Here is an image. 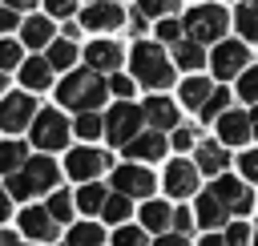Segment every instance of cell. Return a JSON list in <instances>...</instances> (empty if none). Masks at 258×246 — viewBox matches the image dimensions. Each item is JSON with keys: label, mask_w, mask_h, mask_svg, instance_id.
Segmentation results:
<instances>
[{"label": "cell", "mask_w": 258, "mask_h": 246, "mask_svg": "<svg viewBox=\"0 0 258 246\" xmlns=\"http://www.w3.org/2000/svg\"><path fill=\"white\" fill-rule=\"evenodd\" d=\"M56 97H60V105H69V109H77V113H93V109L105 105L109 85L101 81L97 69H77V73H69V77L60 81Z\"/></svg>", "instance_id": "1"}, {"label": "cell", "mask_w": 258, "mask_h": 246, "mask_svg": "<svg viewBox=\"0 0 258 246\" xmlns=\"http://www.w3.org/2000/svg\"><path fill=\"white\" fill-rule=\"evenodd\" d=\"M129 69H133V77H137L141 85H149V89H165V85L173 81V60L161 52V44H149V40L133 44Z\"/></svg>", "instance_id": "2"}, {"label": "cell", "mask_w": 258, "mask_h": 246, "mask_svg": "<svg viewBox=\"0 0 258 246\" xmlns=\"http://www.w3.org/2000/svg\"><path fill=\"white\" fill-rule=\"evenodd\" d=\"M141 125H145V109L121 101V105H113L109 117H105V137H109L113 145H129V141L141 133Z\"/></svg>", "instance_id": "3"}, {"label": "cell", "mask_w": 258, "mask_h": 246, "mask_svg": "<svg viewBox=\"0 0 258 246\" xmlns=\"http://www.w3.org/2000/svg\"><path fill=\"white\" fill-rule=\"evenodd\" d=\"M185 36H194V40H222L226 36V8H218V4H198V8H189V16H185Z\"/></svg>", "instance_id": "4"}, {"label": "cell", "mask_w": 258, "mask_h": 246, "mask_svg": "<svg viewBox=\"0 0 258 246\" xmlns=\"http://www.w3.org/2000/svg\"><path fill=\"white\" fill-rule=\"evenodd\" d=\"M69 129H73V125L64 121V113L40 109V113L32 117V145H40V149H64Z\"/></svg>", "instance_id": "5"}, {"label": "cell", "mask_w": 258, "mask_h": 246, "mask_svg": "<svg viewBox=\"0 0 258 246\" xmlns=\"http://www.w3.org/2000/svg\"><path fill=\"white\" fill-rule=\"evenodd\" d=\"M250 52H246V44L242 40H218V48H214V56H210V69H214V77H222V81H230V77H242L250 65Z\"/></svg>", "instance_id": "6"}, {"label": "cell", "mask_w": 258, "mask_h": 246, "mask_svg": "<svg viewBox=\"0 0 258 246\" xmlns=\"http://www.w3.org/2000/svg\"><path fill=\"white\" fill-rule=\"evenodd\" d=\"M105 165H109V157H105L101 149H89V145H85V149H73V153L64 157V173L77 177V181H93Z\"/></svg>", "instance_id": "7"}, {"label": "cell", "mask_w": 258, "mask_h": 246, "mask_svg": "<svg viewBox=\"0 0 258 246\" xmlns=\"http://www.w3.org/2000/svg\"><path fill=\"white\" fill-rule=\"evenodd\" d=\"M113 190L129 194V198H149L153 194V173L141 165H117L113 169Z\"/></svg>", "instance_id": "8"}, {"label": "cell", "mask_w": 258, "mask_h": 246, "mask_svg": "<svg viewBox=\"0 0 258 246\" xmlns=\"http://www.w3.org/2000/svg\"><path fill=\"white\" fill-rule=\"evenodd\" d=\"M210 190L226 202V210H230V214H246V210L254 206V194L246 190V181H238V177H230V173L214 177V186H210Z\"/></svg>", "instance_id": "9"}, {"label": "cell", "mask_w": 258, "mask_h": 246, "mask_svg": "<svg viewBox=\"0 0 258 246\" xmlns=\"http://www.w3.org/2000/svg\"><path fill=\"white\" fill-rule=\"evenodd\" d=\"M165 190H169L173 198H189V194L198 190V161H185V157L169 161V165H165Z\"/></svg>", "instance_id": "10"}, {"label": "cell", "mask_w": 258, "mask_h": 246, "mask_svg": "<svg viewBox=\"0 0 258 246\" xmlns=\"http://www.w3.org/2000/svg\"><path fill=\"white\" fill-rule=\"evenodd\" d=\"M121 20H125V12H121V4H113V0H97V4H89V8L81 12V24H85L89 32L121 28Z\"/></svg>", "instance_id": "11"}, {"label": "cell", "mask_w": 258, "mask_h": 246, "mask_svg": "<svg viewBox=\"0 0 258 246\" xmlns=\"http://www.w3.org/2000/svg\"><path fill=\"white\" fill-rule=\"evenodd\" d=\"M0 125H4L8 133L32 125V97H28V93H8L4 105H0Z\"/></svg>", "instance_id": "12"}, {"label": "cell", "mask_w": 258, "mask_h": 246, "mask_svg": "<svg viewBox=\"0 0 258 246\" xmlns=\"http://www.w3.org/2000/svg\"><path fill=\"white\" fill-rule=\"evenodd\" d=\"M250 133H254L250 113L226 109V113L218 117V137H222V145H246V141H250Z\"/></svg>", "instance_id": "13"}, {"label": "cell", "mask_w": 258, "mask_h": 246, "mask_svg": "<svg viewBox=\"0 0 258 246\" xmlns=\"http://www.w3.org/2000/svg\"><path fill=\"white\" fill-rule=\"evenodd\" d=\"M16 222H20V230H24L28 238H40V242H52V238H56V218H52L48 206H44V210H40V206H28Z\"/></svg>", "instance_id": "14"}, {"label": "cell", "mask_w": 258, "mask_h": 246, "mask_svg": "<svg viewBox=\"0 0 258 246\" xmlns=\"http://www.w3.org/2000/svg\"><path fill=\"white\" fill-rule=\"evenodd\" d=\"M85 60H89V69H97V73H113V69L121 65V44H113V40H93V44L85 48Z\"/></svg>", "instance_id": "15"}, {"label": "cell", "mask_w": 258, "mask_h": 246, "mask_svg": "<svg viewBox=\"0 0 258 246\" xmlns=\"http://www.w3.org/2000/svg\"><path fill=\"white\" fill-rule=\"evenodd\" d=\"M20 81H24V89H32V93L48 89V85H52V60H48V56L24 60V65H20Z\"/></svg>", "instance_id": "16"}, {"label": "cell", "mask_w": 258, "mask_h": 246, "mask_svg": "<svg viewBox=\"0 0 258 246\" xmlns=\"http://www.w3.org/2000/svg\"><path fill=\"white\" fill-rule=\"evenodd\" d=\"M141 109H145V121H149V125H157V129H173V125H177V105H173V101H165L161 93H153Z\"/></svg>", "instance_id": "17"}, {"label": "cell", "mask_w": 258, "mask_h": 246, "mask_svg": "<svg viewBox=\"0 0 258 246\" xmlns=\"http://www.w3.org/2000/svg\"><path fill=\"white\" fill-rule=\"evenodd\" d=\"M165 153V137H161V129H149V133H137L129 145H125V157H161Z\"/></svg>", "instance_id": "18"}, {"label": "cell", "mask_w": 258, "mask_h": 246, "mask_svg": "<svg viewBox=\"0 0 258 246\" xmlns=\"http://www.w3.org/2000/svg\"><path fill=\"white\" fill-rule=\"evenodd\" d=\"M20 173L32 181V190H36V194L56 186V165H52V157H28V165H24Z\"/></svg>", "instance_id": "19"}, {"label": "cell", "mask_w": 258, "mask_h": 246, "mask_svg": "<svg viewBox=\"0 0 258 246\" xmlns=\"http://www.w3.org/2000/svg\"><path fill=\"white\" fill-rule=\"evenodd\" d=\"M226 145L222 141H202L198 145V169H206V173H214V177H222L226 173Z\"/></svg>", "instance_id": "20"}, {"label": "cell", "mask_w": 258, "mask_h": 246, "mask_svg": "<svg viewBox=\"0 0 258 246\" xmlns=\"http://www.w3.org/2000/svg\"><path fill=\"white\" fill-rule=\"evenodd\" d=\"M173 65H177V69H189V73H198V69L206 65V52H202V40H194V36H185V40H177V44H173Z\"/></svg>", "instance_id": "21"}, {"label": "cell", "mask_w": 258, "mask_h": 246, "mask_svg": "<svg viewBox=\"0 0 258 246\" xmlns=\"http://www.w3.org/2000/svg\"><path fill=\"white\" fill-rule=\"evenodd\" d=\"M226 214H230V210H226V202H222L214 190L198 198V226H222Z\"/></svg>", "instance_id": "22"}, {"label": "cell", "mask_w": 258, "mask_h": 246, "mask_svg": "<svg viewBox=\"0 0 258 246\" xmlns=\"http://www.w3.org/2000/svg\"><path fill=\"white\" fill-rule=\"evenodd\" d=\"M141 226L153 230V234H165V230L173 226V210H169L165 202H145V206H141Z\"/></svg>", "instance_id": "23"}, {"label": "cell", "mask_w": 258, "mask_h": 246, "mask_svg": "<svg viewBox=\"0 0 258 246\" xmlns=\"http://www.w3.org/2000/svg\"><path fill=\"white\" fill-rule=\"evenodd\" d=\"M20 36H24V44H28V48L52 44V20H44V16H28V20L20 24Z\"/></svg>", "instance_id": "24"}, {"label": "cell", "mask_w": 258, "mask_h": 246, "mask_svg": "<svg viewBox=\"0 0 258 246\" xmlns=\"http://www.w3.org/2000/svg\"><path fill=\"white\" fill-rule=\"evenodd\" d=\"M210 81L206 77H189L185 85H181V105H189V109H202L206 101H210Z\"/></svg>", "instance_id": "25"}, {"label": "cell", "mask_w": 258, "mask_h": 246, "mask_svg": "<svg viewBox=\"0 0 258 246\" xmlns=\"http://www.w3.org/2000/svg\"><path fill=\"white\" fill-rule=\"evenodd\" d=\"M105 202H109V190H105L101 181H85V190L77 194V206H81L85 214H97V210H105Z\"/></svg>", "instance_id": "26"}, {"label": "cell", "mask_w": 258, "mask_h": 246, "mask_svg": "<svg viewBox=\"0 0 258 246\" xmlns=\"http://www.w3.org/2000/svg\"><path fill=\"white\" fill-rule=\"evenodd\" d=\"M234 24H238V32H242L246 40H258V0H242Z\"/></svg>", "instance_id": "27"}, {"label": "cell", "mask_w": 258, "mask_h": 246, "mask_svg": "<svg viewBox=\"0 0 258 246\" xmlns=\"http://www.w3.org/2000/svg\"><path fill=\"white\" fill-rule=\"evenodd\" d=\"M28 165V149L20 145V141H4V149H0V169L4 173H20Z\"/></svg>", "instance_id": "28"}, {"label": "cell", "mask_w": 258, "mask_h": 246, "mask_svg": "<svg viewBox=\"0 0 258 246\" xmlns=\"http://www.w3.org/2000/svg\"><path fill=\"white\" fill-rule=\"evenodd\" d=\"M48 60H52V69H73V65H77V44H73L69 36L52 40V44H48Z\"/></svg>", "instance_id": "29"}, {"label": "cell", "mask_w": 258, "mask_h": 246, "mask_svg": "<svg viewBox=\"0 0 258 246\" xmlns=\"http://www.w3.org/2000/svg\"><path fill=\"white\" fill-rule=\"evenodd\" d=\"M69 246H101V226L97 222H81L69 230Z\"/></svg>", "instance_id": "30"}, {"label": "cell", "mask_w": 258, "mask_h": 246, "mask_svg": "<svg viewBox=\"0 0 258 246\" xmlns=\"http://www.w3.org/2000/svg\"><path fill=\"white\" fill-rule=\"evenodd\" d=\"M73 129H77V137H85V141H93L97 133H105V121H101V117H97V109H93V113H81Z\"/></svg>", "instance_id": "31"}, {"label": "cell", "mask_w": 258, "mask_h": 246, "mask_svg": "<svg viewBox=\"0 0 258 246\" xmlns=\"http://www.w3.org/2000/svg\"><path fill=\"white\" fill-rule=\"evenodd\" d=\"M101 214H105V222H125L129 218V194H109Z\"/></svg>", "instance_id": "32"}, {"label": "cell", "mask_w": 258, "mask_h": 246, "mask_svg": "<svg viewBox=\"0 0 258 246\" xmlns=\"http://www.w3.org/2000/svg\"><path fill=\"white\" fill-rule=\"evenodd\" d=\"M238 97L250 101V105H258V65H250V69L238 77Z\"/></svg>", "instance_id": "33"}, {"label": "cell", "mask_w": 258, "mask_h": 246, "mask_svg": "<svg viewBox=\"0 0 258 246\" xmlns=\"http://www.w3.org/2000/svg\"><path fill=\"white\" fill-rule=\"evenodd\" d=\"M226 97H230L226 89H214V93H210V101H206V105H202L198 113H202L206 121H214V117H222V113H226Z\"/></svg>", "instance_id": "34"}, {"label": "cell", "mask_w": 258, "mask_h": 246, "mask_svg": "<svg viewBox=\"0 0 258 246\" xmlns=\"http://www.w3.org/2000/svg\"><path fill=\"white\" fill-rule=\"evenodd\" d=\"M48 210H52L56 222H69V218H73V198H69L64 190H56V194L48 198Z\"/></svg>", "instance_id": "35"}, {"label": "cell", "mask_w": 258, "mask_h": 246, "mask_svg": "<svg viewBox=\"0 0 258 246\" xmlns=\"http://www.w3.org/2000/svg\"><path fill=\"white\" fill-rule=\"evenodd\" d=\"M4 190H8V194H12L16 202H24L28 194H36V190H32V181H28L24 173H8V186H4Z\"/></svg>", "instance_id": "36"}, {"label": "cell", "mask_w": 258, "mask_h": 246, "mask_svg": "<svg viewBox=\"0 0 258 246\" xmlns=\"http://www.w3.org/2000/svg\"><path fill=\"white\" fill-rule=\"evenodd\" d=\"M113 246H145V230H137V226H121V230L113 234Z\"/></svg>", "instance_id": "37"}, {"label": "cell", "mask_w": 258, "mask_h": 246, "mask_svg": "<svg viewBox=\"0 0 258 246\" xmlns=\"http://www.w3.org/2000/svg\"><path fill=\"white\" fill-rule=\"evenodd\" d=\"M137 8H141L145 16H157V20H161V16H169V12L177 8V0H137Z\"/></svg>", "instance_id": "38"}, {"label": "cell", "mask_w": 258, "mask_h": 246, "mask_svg": "<svg viewBox=\"0 0 258 246\" xmlns=\"http://www.w3.org/2000/svg\"><path fill=\"white\" fill-rule=\"evenodd\" d=\"M20 65V44L16 40H0V69H16Z\"/></svg>", "instance_id": "39"}, {"label": "cell", "mask_w": 258, "mask_h": 246, "mask_svg": "<svg viewBox=\"0 0 258 246\" xmlns=\"http://www.w3.org/2000/svg\"><path fill=\"white\" fill-rule=\"evenodd\" d=\"M181 28H185V24H177V20H157V40H173V44H177V40H185Z\"/></svg>", "instance_id": "40"}, {"label": "cell", "mask_w": 258, "mask_h": 246, "mask_svg": "<svg viewBox=\"0 0 258 246\" xmlns=\"http://www.w3.org/2000/svg\"><path fill=\"white\" fill-rule=\"evenodd\" d=\"M226 242H230V246H246V242H250V226H246V222H234V226L226 230Z\"/></svg>", "instance_id": "41"}, {"label": "cell", "mask_w": 258, "mask_h": 246, "mask_svg": "<svg viewBox=\"0 0 258 246\" xmlns=\"http://www.w3.org/2000/svg\"><path fill=\"white\" fill-rule=\"evenodd\" d=\"M238 165H242V173H246V181H258V149H250V153H242V157H238Z\"/></svg>", "instance_id": "42"}, {"label": "cell", "mask_w": 258, "mask_h": 246, "mask_svg": "<svg viewBox=\"0 0 258 246\" xmlns=\"http://www.w3.org/2000/svg\"><path fill=\"white\" fill-rule=\"evenodd\" d=\"M44 8H48L52 16H64V20H69V16L77 12V0H44Z\"/></svg>", "instance_id": "43"}, {"label": "cell", "mask_w": 258, "mask_h": 246, "mask_svg": "<svg viewBox=\"0 0 258 246\" xmlns=\"http://www.w3.org/2000/svg\"><path fill=\"white\" fill-rule=\"evenodd\" d=\"M109 93H117V97H129V93H133V81H129V77H113V81H109Z\"/></svg>", "instance_id": "44"}, {"label": "cell", "mask_w": 258, "mask_h": 246, "mask_svg": "<svg viewBox=\"0 0 258 246\" xmlns=\"http://www.w3.org/2000/svg\"><path fill=\"white\" fill-rule=\"evenodd\" d=\"M189 226H194V214H189V210H173V230H177V234H185Z\"/></svg>", "instance_id": "45"}, {"label": "cell", "mask_w": 258, "mask_h": 246, "mask_svg": "<svg viewBox=\"0 0 258 246\" xmlns=\"http://www.w3.org/2000/svg\"><path fill=\"white\" fill-rule=\"evenodd\" d=\"M173 145L177 149H194V129H173Z\"/></svg>", "instance_id": "46"}, {"label": "cell", "mask_w": 258, "mask_h": 246, "mask_svg": "<svg viewBox=\"0 0 258 246\" xmlns=\"http://www.w3.org/2000/svg\"><path fill=\"white\" fill-rule=\"evenodd\" d=\"M153 246H189V242H185V234H161Z\"/></svg>", "instance_id": "47"}, {"label": "cell", "mask_w": 258, "mask_h": 246, "mask_svg": "<svg viewBox=\"0 0 258 246\" xmlns=\"http://www.w3.org/2000/svg\"><path fill=\"white\" fill-rule=\"evenodd\" d=\"M0 28H16V8H4L0 12Z\"/></svg>", "instance_id": "48"}, {"label": "cell", "mask_w": 258, "mask_h": 246, "mask_svg": "<svg viewBox=\"0 0 258 246\" xmlns=\"http://www.w3.org/2000/svg\"><path fill=\"white\" fill-rule=\"evenodd\" d=\"M141 28H145V12H141V8H137V12H133V16H129V32H141Z\"/></svg>", "instance_id": "49"}, {"label": "cell", "mask_w": 258, "mask_h": 246, "mask_svg": "<svg viewBox=\"0 0 258 246\" xmlns=\"http://www.w3.org/2000/svg\"><path fill=\"white\" fill-rule=\"evenodd\" d=\"M0 246H20V242H16V234H12V230H4V234H0Z\"/></svg>", "instance_id": "50"}, {"label": "cell", "mask_w": 258, "mask_h": 246, "mask_svg": "<svg viewBox=\"0 0 258 246\" xmlns=\"http://www.w3.org/2000/svg\"><path fill=\"white\" fill-rule=\"evenodd\" d=\"M36 0H4V8H32Z\"/></svg>", "instance_id": "51"}, {"label": "cell", "mask_w": 258, "mask_h": 246, "mask_svg": "<svg viewBox=\"0 0 258 246\" xmlns=\"http://www.w3.org/2000/svg\"><path fill=\"white\" fill-rule=\"evenodd\" d=\"M202 246H230L226 238H218V234H210V238H202Z\"/></svg>", "instance_id": "52"}, {"label": "cell", "mask_w": 258, "mask_h": 246, "mask_svg": "<svg viewBox=\"0 0 258 246\" xmlns=\"http://www.w3.org/2000/svg\"><path fill=\"white\" fill-rule=\"evenodd\" d=\"M250 121H254V133H258V105H254V113H250Z\"/></svg>", "instance_id": "53"}, {"label": "cell", "mask_w": 258, "mask_h": 246, "mask_svg": "<svg viewBox=\"0 0 258 246\" xmlns=\"http://www.w3.org/2000/svg\"><path fill=\"white\" fill-rule=\"evenodd\" d=\"M254 246H258V234H254Z\"/></svg>", "instance_id": "54"}, {"label": "cell", "mask_w": 258, "mask_h": 246, "mask_svg": "<svg viewBox=\"0 0 258 246\" xmlns=\"http://www.w3.org/2000/svg\"><path fill=\"white\" fill-rule=\"evenodd\" d=\"M93 4H97V0H93Z\"/></svg>", "instance_id": "55"}]
</instances>
